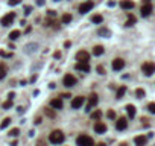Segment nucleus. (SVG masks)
Segmentation results:
<instances>
[{
    "mask_svg": "<svg viewBox=\"0 0 155 146\" xmlns=\"http://www.w3.org/2000/svg\"><path fill=\"white\" fill-rule=\"evenodd\" d=\"M18 134H20V129L18 128H14V129H11V131H9V136L11 137H17Z\"/></svg>",
    "mask_w": 155,
    "mask_h": 146,
    "instance_id": "obj_31",
    "label": "nucleus"
},
{
    "mask_svg": "<svg viewBox=\"0 0 155 146\" xmlns=\"http://www.w3.org/2000/svg\"><path fill=\"white\" fill-rule=\"evenodd\" d=\"M97 35L108 38V37H111V31H110V29H106V28H100V29L97 31Z\"/></svg>",
    "mask_w": 155,
    "mask_h": 146,
    "instance_id": "obj_19",
    "label": "nucleus"
},
{
    "mask_svg": "<svg viewBox=\"0 0 155 146\" xmlns=\"http://www.w3.org/2000/svg\"><path fill=\"white\" fill-rule=\"evenodd\" d=\"M96 70H97V73L99 75H105L106 72H105V69H104V66H97V69H96Z\"/></svg>",
    "mask_w": 155,
    "mask_h": 146,
    "instance_id": "obj_35",
    "label": "nucleus"
},
{
    "mask_svg": "<svg viewBox=\"0 0 155 146\" xmlns=\"http://www.w3.org/2000/svg\"><path fill=\"white\" fill-rule=\"evenodd\" d=\"M91 21H93L94 24H100L104 21V17L100 14H96V15H93V17H91Z\"/></svg>",
    "mask_w": 155,
    "mask_h": 146,
    "instance_id": "obj_22",
    "label": "nucleus"
},
{
    "mask_svg": "<svg viewBox=\"0 0 155 146\" xmlns=\"http://www.w3.org/2000/svg\"><path fill=\"white\" fill-rule=\"evenodd\" d=\"M9 123H11V119H9V117H6V119H5V120L2 122V125H0V128H2V129L8 128V126H9Z\"/></svg>",
    "mask_w": 155,
    "mask_h": 146,
    "instance_id": "obj_29",
    "label": "nucleus"
},
{
    "mask_svg": "<svg viewBox=\"0 0 155 146\" xmlns=\"http://www.w3.org/2000/svg\"><path fill=\"white\" fill-rule=\"evenodd\" d=\"M145 90H143V88H137V91H135V96L138 97V99H143V97H145Z\"/></svg>",
    "mask_w": 155,
    "mask_h": 146,
    "instance_id": "obj_27",
    "label": "nucleus"
},
{
    "mask_svg": "<svg viewBox=\"0 0 155 146\" xmlns=\"http://www.w3.org/2000/svg\"><path fill=\"white\" fill-rule=\"evenodd\" d=\"M35 123H37V125H38V123H41V117H37V119H35Z\"/></svg>",
    "mask_w": 155,
    "mask_h": 146,
    "instance_id": "obj_43",
    "label": "nucleus"
},
{
    "mask_svg": "<svg viewBox=\"0 0 155 146\" xmlns=\"http://www.w3.org/2000/svg\"><path fill=\"white\" fill-rule=\"evenodd\" d=\"M70 46H72L70 41H66V43H64V47H70Z\"/></svg>",
    "mask_w": 155,
    "mask_h": 146,
    "instance_id": "obj_42",
    "label": "nucleus"
},
{
    "mask_svg": "<svg viewBox=\"0 0 155 146\" xmlns=\"http://www.w3.org/2000/svg\"><path fill=\"white\" fill-rule=\"evenodd\" d=\"M46 2L44 0H37V5H38V6H43V5H44Z\"/></svg>",
    "mask_w": 155,
    "mask_h": 146,
    "instance_id": "obj_40",
    "label": "nucleus"
},
{
    "mask_svg": "<svg viewBox=\"0 0 155 146\" xmlns=\"http://www.w3.org/2000/svg\"><path fill=\"white\" fill-rule=\"evenodd\" d=\"M18 37H20V31H12L9 34V40H17Z\"/></svg>",
    "mask_w": 155,
    "mask_h": 146,
    "instance_id": "obj_26",
    "label": "nucleus"
},
{
    "mask_svg": "<svg viewBox=\"0 0 155 146\" xmlns=\"http://www.w3.org/2000/svg\"><path fill=\"white\" fill-rule=\"evenodd\" d=\"M93 8H94V2H91V0H87V2H84L81 6H79V12H81V14H87Z\"/></svg>",
    "mask_w": 155,
    "mask_h": 146,
    "instance_id": "obj_6",
    "label": "nucleus"
},
{
    "mask_svg": "<svg viewBox=\"0 0 155 146\" xmlns=\"http://www.w3.org/2000/svg\"><path fill=\"white\" fill-rule=\"evenodd\" d=\"M14 18H15V14L14 12H9V14H6L2 20H0V24H2V26H9V24H12Z\"/></svg>",
    "mask_w": 155,
    "mask_h": 146,
    "instance_id": "obj_10",
    "label": "nucleus"
},
{
    "mask_svg": "<svg viewBox=\"0 0 155 146\" xmlns=\"http://www.w3.org/2000/svg\"><path fill=\"white\" fill-rule=\"evenodd\" d=\"M141 70H143V73H145L146 76H152V75L155 73V64L151 62V61H148V62H145L141 66Z\"/></svg>",
    "mask_w": 155,
    "mask_h": 146,
    "instance_id": "obj_3",
    "label": "nucleus"
},
{
    "mask_svg": "<svg viewBox=\"0 0 155 146\" xmlns=\"http://www.w3.org/2000/svg\"><path fill=\"white\" fill-rule=\"evenodd\" d=\"M20 2H21V0H9V5H11V6H15V5H20Z\"/></svg>",
    "mask_w": 155,
    "mask_h": 146,
    "instance_id": "obj_37",
    "label": "nucleus"
},
{
    "mask_svg": "<svg viewBox=\"0 0 155 146\" xmlns=\"http://www.w3.org/2000/svg\"><path fill=\"white\" fill-rule=\"evenodd\" d=\"M106 116H108V119H116V113L113 110H110L108 113H106Z\"/></svg>",
    "mask_w": 155,
    "mask_h": 146,
    "instance_id": "obj_36",
    "label": "nucleus"
},
{
    "mask_svg": "<svg viewBox=\"0 0 155 146\" xmlns=\"http://www.w3.org/2000/svg\"><path fill=\"white\" fill-rule=\"evenodd\" d=\"M76 59H78V61H88V59H90V53L85 52V50H79L76 53Z\"/></svg>",
    "mask_w": 155,
    "mask_h": 146,
    "instance_id": "obj_14",
    "label": "nucleus"
},
{
    "mask_svg": "<svg viewBox=\"0 0 155 146\" xmlns=\"http://www.w3.org/2000/svg\"><path fill=\"white\" fill-rule=\"evenodd\" d=\"M37 47H38V44H28L26 46V52H32V50H35Z\"/></svg>",
    "mask_w": 155,
    "mask_h": 146,
    "instance_id": "obj_32",
    "label": "nucleus"
},
{
    "mask_svg": "<svg viewBox=\"0 0 155 146\" xmlns=\"http://www.w3.org/2000/svg\"><path fill=\"white\" fill-rule=\"evenodd\" d=\"M76 145L78 146H93L94 145V140L91 137L85 136V134H82V136H79L76 139Z\"/></svg>",
    "mask_w": 155,
    "mask_h": 146,
    "instance_id": "obj_2",
    "label": "nucleus"
},
{
    "mask_svg": "<svg viewBox=\"0 0 155 146\" xmlns=\"http://www.w3.org/2000/svg\"><path fill=\"white\" fill-rule=\"evenodd\" d=\"M84 104H85V97L84 96H76V97H73V101H72V108L73 110H78V108H81Z\"/></svg>",
    "mask_w": 155,
    "mask_h": 146,
    "instance_id": "obj_7",
    "label": "nucleus"
},
{
    "mask_svg": "<svg viewBox=\"0 0 155 146\" xmlns=\"http://www.w3.org/2000/svg\"><path fill=\"white\" fill-rule=\"evenodd\" d=\"M62 84L70 88V87H73V85H76V78H74L73 75H66L64 79H62Z\"/></svg>",
    "mask_w": 155,
    "mask_h": 146,
    "instance_id": "obj_9",
    "label": "nucleus"
},
{
    "mask_svg": "<svg viewBox=\"0 0 155 146\" xmlns=\"http://www.w3.org/2000/svg\"><path fill=\"white\" fill-rule=\"evenodd\" d=\"M125 93H126V87H125V85H122V87L117 90V94H116L117 99H122V97L125 96Z\"/></svg>",
    "mask_w": 155,
    "mask_h": 146,
    "instance_id": "obj_23",
    "label": "nucleus"
},
{
    "mask_svg": "<svg viewBox=\"0 0 155 146\" xmlns=\"http://www.w3.org/2000/svg\"><path fill=\"white\" fill-rule=\"evenodd\" d=\"M120 8L122 9H125V11H128V9H132L134 8V2H132V0H122L120 2Z\"/></svg>",
    "mask_w": 155,
    "mask_h": 146,
    "instance_id": "obj_15",
    "label": "nucleus"
},
{
    "mask_svg": "<svg viewBox=\"0 0 155 146\" xmlns=\"http://www.w3.org/2000/svg\"><path fill=\"white\" fill-rule=\"evenodd\" d=\"M76 70H79V72H84V73H88L90 70H91V67H90L88 61H78L76 62Z\"/></svg>",
    "mask_w": 155,
    "mask_h": 146,
    "instance_id": "obj_8",
    "label": "nucleus"
},
{
    "mask_svg": "<svg viewBox=\"0 0 155 146\" xmlns=\"http://www.w3.org/2000/svg\"><path fill=\"white\" fill-rule=\"evenodd\" d=\"M126 113H128V116H129V119H134L135 117V107L128 104L126 105Z\"/></svg>",
    "mask_w": 155,
    "mask_h": 146,
    "instance_id": "obj_17",
    "label": "nucleus"
},
{
    "mask_svg": "<svg viewBox=\"0 0 155 146\" xmlns=\"http://www.w3.org/2000/svg\"><path fill=\"white\" fill-rule=\"evenodd\" d=\"M11 107H12V99H8L3 104V108H5V110H8V108H11Z\"/></svg>",
    "mask_w": 155,
    "mask_h": 146,
    "instance_id": "obj_34",
    "label": "nucleus"
},
{
    "mask_svg": "<svg viewBox=\"0 0 155 146\" xmlns=\"http://www.w3.org/2000/svg\"><path fill=\"white\" fill-rule=\"evenodd\" d=\"M53 58H61V53L60 52H55V53H53Z\"/></svg>",
    "mask_w": 155,
    "mask_h": 146,
    "instance_id": "obj_41",
    "label": "nucleus"
},
{
    "mask_svg": "<svg viewBox=\"0 0 155 146\" xmlns=\"http://www.w3.org/2000/svg\"><path fill=\"white\" fill-rule=\"evenodd\" d=\"M128 126V120L126 117H119L116 122V129H119V131H123V129H126Z\"/></svg>",
    "mask_w": 155,
    "mask_h": 146,
    "instance_id": "obj_11",
    "label": "nucleus"
},
{
    "mask_svg": "<svg viewBox=\"0 0 155 146\" xmlns=\"http://www.w3.org/2000/svg\"><path fill=\"white\" fill-rule=\"evenodd\" d=\"M100 116H102V111H99V110H96L94 113H91V119H94V120H99Z\"/></svg>",
    "mask_w": 155,
    "mask_h": 146,
    "instance_id": "obj_28",
    "label": "nucleus"
},
{
    "mask_svg": "<svg viewBox=\"0 0 155 146\" xmlns=\"http://www.w3.org/2000/svg\"><path fill=\"white\" fill-rule=\"evenodd\" d=\"M46 113H47V116H50V117H53V116H55V113H53V111H50V110H46Z\"/></svg>",
    "mask_w": 155,
    "mask_h": 146,
    "instance_id": "obj_39",
    "label": "nucleus"
},
{
    "mask_svg": "<svg viewBox=\"0 0 155 146\" xmlns=\"http://www.w3.org/2000/svg\"><path fill=\"white\" fill-rule=\"evenodd\" d=\"M30 12H32V6H26V8H24V14L29 15Z\"/></svg>",
    "mask_w": 155,
    "mask_h": 146,
    "instance_id": "obj_38",
    "label": "nucleus"
},
{
    "mask_svg": "<svg viewBox=\"0 0 155 146\" xmlns=\"http://www.w3.org/2000/svg\"><path fill=\"white\" fill-rule=\"evenodd\" d=\"M134 23H135V17H134V15H128V20H126L125 26H132Z\"/></svg>",
    "mask_w": 155,
    "mask_h": 146,
    "instance_id": "obj_25",
    "label": "nucleus"
},
{
    "mask_svg": "<svg viewBox=\"0 0 155 146\" xmlns=\"http://www.w3.org/2000/svg\"><path fill=\"white\" fill-rule=\"evenodd\" d=\"M146 142H148V137H145V136H137V137L134 139V143L138 145V146L146 145Z\"/></svg>",
    "mask_w": 155,
    "mask_h": 146,
    "instance_id": "obj_18",
    "label": "nucleus"
},
{
    "mask_svg": "<svg viewBox=\"0 0 155 146\" xmlns=\"http://www.w3.org/2000/svg\"><path fill=\"white\" fill-rule=\"evenodd\" d=\"M0 56H3V58H11V56H12V53H11V52H5V50H0Z\"/></svg>",
    "mask_w": 155,
    "mask_h": 146,
    "instance_id": "obj_33",
    "label": "nucleus"
},
{
    "mask_svg": "<svg viewBox=\"0 0 155 146\" xmlns=\"http://www.w3.org/2000/svg\"><path fill=\"white\" fill-rule=\"evenodd\" d=\"M49 142L52 145H60V143H62L64 142V134H62V131H60V129L52 131L50 136H49Z\"/></svg>",
    "mask_w": 155,
    "mask_h": 146,
    "instance_id": "obj_1",
    "label": "nucleus"
},
{
    "mask_svg": "<svg viewBox=\"0 0 155 146\" xmlns=\"http://www.w3.org/2000/svg\"><path fill=\"white\" fill-rule=\"evenodd\" d=\"M148 111L151 113V114H155V102H151V104H148Z\"/></svg>",
    "mask_w": 155,
    "mask_h": 146,
    "instance_id": "obj_30",
    "label": "nucleus"
},
{
    "mask_svg": "<svg viewBox=\"0 0 155 146\" xmlns=\"http://www.w3.org/2000/svg\"><path fill=\"white\" fill-rule=\"evenodd\" d=\"M97 102H99V97H97V94H96V93L90 94V97H88V104H87V107H85V111H87V113H90V111L93 110V107H96V105H97Z\"/></svg>",
    "mask_w": 155,
    "mask_h": 146,
    "instance_id": "obj_4",
    "label": "nucleus"
},
{
    "mask_svg": "<svg viewBox=\"0 0 155 146\" xmlns=\"http://www.w3.org/2000/svg\"><path fill=\"white\" fill-rule=\"evenodd\" d=\"M6 73H8V67H6V64L0 62V79H3L5 76H6Z\"/></svg>",
    "mask_w": 155,
    "mask_h": 146,
    "instance_id": "obj_20",
    "label": "nucleus"
},
{
    "mask_svg": "<svg viewBox=\"0 0 155 146\" xmlns=\"http://www.w3.org/2000/svg\"><path fill=\"white\" fill-rule=\"evenodd\" d=\"M14 96H15L14 93H9V96H8V99H14Z\"/></svg>",
    "mask_w": 155,
    "mask_h": 146,
    "instance_id": "obj_44",
    "label": "nucleus"
},
{
    "mask_svg": "<svg viewBox=\"0 0 155 146\" xmlns=\"http://www.w3.org/2000/svg\"><path fill=\"white\" fill-rule=\"evenodd\" d=\"M50 107L55 108V110H61V108H62V99H61V97H58V99H52L50 101Z\"/></svg>",
    "mask_w": 155,
    "mask_h": 146,
    "instance_id": "obj_16",
    "label": "nucleus"
},
{
    "mask_svg": "<svg viewBox=\"0 0 155 146\" xmlns=\"http://www.w3.org/2000/svg\"><path fill=\"white\" fill-rule=\"evenodd\" d=\"M152 3L151 2H145L143 3V6H141V11H140V14H141V17H149V15L152 14Z\"/></svg>",
    "mask_w": 155,
    "mask_h": 146,
    "instance_id": "obj_5",
    "label": "nucleus"
},
{
    "mask_svg": "<svg viewBox=\"0 0 155 146\" xmlns=\"http://www.w3.org/2000/svg\"><path fill=\"white\" fill-rule=\"evenodd\" d=\"M61 21H62L64 24H68V23L72 21V15H70V14H64L62 18H61Z\"/></svg>",
    "mask_w": 155,
    "mask_h": 146,
    "instance_id": "obj_24",
    "label": "nucleus"
},
{
    "mask_svg": "<svg viewBox=\"0 0 155 146\" xmlns=\"http://www.w3.org/2000/svg\"><path fill=\"white\" fill-rule=\"evenodd\" d=\"M94 131L96 132H97V134H105L106 132V125H105V123L104 122H96L94 123Z\"/></svg>",
    "mask_w": 155,
    "mask_h": 146,
    "instance_id": "obj_13",
    "label": "nucleus"
},
{
    "mask_svg": "<svg viewBox=\"0 0 155 146\" xmlns=\"http://www.w3.org/2000/svg\"><path fill=\"white\" fill-rule=\"evenodd\" d=\"M125 67V61L122 58H116L113 59V70H116V72H119V70H122Z\"/></svg>",
    "mask_w": 155,
    "mask_h": 146,
    "instance_id": "obj_12",
    "label": "nucleus"
},
{
    "mask_svg": "<svg viewBox=\"0 0 155 146\" xmlns=\"http://www.w3.org/2000/svg\"><path fill=\"white\" fill-rule=\"evenodd\" d=\"M104 47L102 46H96L94 49H93V55L94 56H100V55H104Z\"/></svg>",
    "mask_w": 155,
    "mask_h": 146,
    "instance_id": "obj_21",
    "label": "nucleus"
}]
</instances>
